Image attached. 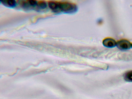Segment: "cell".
I'll return each instance as SVG.
<instances>
[{"label":"cell","mask_w":132,"mask_h":99,"mask_svg":"<svg viewBox=\"0 0 132 99\" xmlns=\"http://www.w3.org/2000/svg\"><path fill=\"white\" fill-rule=\"evenodd\" d=\"M61 12L67 14L75 13L77 10V5L74 3L67 2H59Z\"/></svg>","instance_id":"1"},{"label":"cell","mask_w":132,"mask_h":99,"mask_svg":"<svg viewBox=\"0 0 132 99\" xmlns=\"http://www.w3.org/2000/svg\"><path fill=\"white\" fill-rule=\"evenodd\" d=\"M131 46L132 48V44H131Z\"/></svg>","instance_id":"11"},{"label":"cell","mask_w":132,"mask_h":99,"mask_svg":"<svg viewBox=\"0 0 132 99\" xmlns=\"http://www.w3.org/2000/svg\"><path fill=\"white\" fill-rule=\"evenodd\" d=\"M116 43L115 40L111 38H106L104 39L102 41L103 45L108 48H112L116 45Z\"/></svg>","instance_id":"3"},{"label":"cell","mask_w":132,"mask_h":99,"mask_svg":"<svg viewBox=\"0 0 132 99\" xmlns=\"http://www.w3.org/2000/svg\"><path fill=\"white\" fill-rule=\"evenodd\" d=\"M116 46L120 50H126L131 48V44L127 40L123 39L118 41L116 43Z\"/></svg>","instance_id":"2"},{"label":"cell","mask_w":132,"mask_h":99,"mask_svg":"<svg viewBox=\"0 0 132 99\" xmlns=\"http://www.w3.org/2000/svg\"><path fill=\"white\" fill-rule=\"evenodd\" d=\"M37 6V8L39 9H43L46 7L47 4L45 2L41 1L38 3Z\"/></svg>","instance_id":"7"},{"label":"cell","mask_w":132,"mask_h":99,"mask_svg":"<svg viewBox=\"0 0 132 99\" xmlns=\"http://www.w3.org/2000/svg\"><path fill=\"white\" fill-rule=\"evenodd\" d=\"M124 78L126 81L132 82V70L126 72L124 74Z\"/></svg>","instance_id":"6"},{"label":"cell","mask_w":132,"mask_h":99,"mask_svg":"<svg viewBox=\"0 0 132 99\" xmlns=\"http://www.w3.org/2000/svg\"><path fill=\"white\" fill-rule=\"evenodd\" d=\"M97 23L98 24H101L103 23V21L101 19H99L97 21Z\"/></svg>","instance_id":"10"},{"label":"cell","mask_w":132,"mask_h":99,"mask_svg":"<svg viewBox=\"0 0 132 99\" xmlns=\"http://www.w3.org/2000/svg\"><path fill=\"white\" fill-rule=\"evenodd\" d=\"M28 1L31 6L33 7L37 6L38 3L37 1L35 0H30Z\"/></svg>","instance_id":"9"},{"label":"cell","mask_w":132,"mask_h":99,"mask_svg":"<svg viewBox=\"0 0 132 99\" xmlns=\"http://www.w3.org/2000/svg\"><path fill=\"white\" fill-rule=\"evenodd\" d=\"M4 5L10 7H14L16 5V3L15 0H10L1 1Z\"/></svg>","instance_id":"5"},{"label":"cell","mask_w":132,"mask_h":99,"mask_svg":"<svg viewBox=\"0 0 132 99\" xmlns=\"http://www.w3.org/2000/svg\"><path fill=\"white\" fill-rule=\"evenodd\" d=\"M48 4L49 8L53 12L56 13L61 12L59 2L51 1L48 2Z\"/></svg>","instance_id":"4"},{"label":"cell","mask_w":132,"mask_h":99,"mask_svg":"<svg viewBox=\"0 0 132 99\" xmlns=\"http://www.w3.org/2000/svg\"><path fill=\"white\" fill-rule=\"evenodd\" d=\"M21 5L22 7L27 10H29L31 8L32 6L30 5L28 1L26 2L23 1L21 3Z\"/></svg>","instance_id":"8"}]
</instances>
